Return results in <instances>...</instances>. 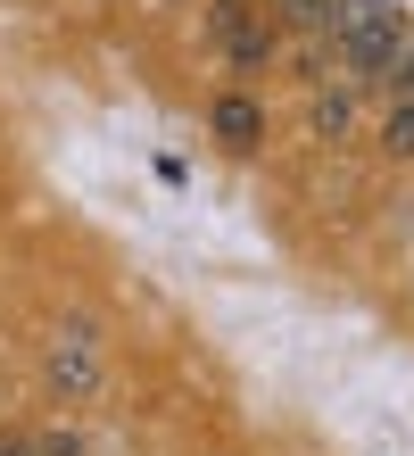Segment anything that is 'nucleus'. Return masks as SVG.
Wrapping results in <instances>:
<instances>
[{"label":"nucleus","instance_id":"nucleus-4","mask_svg":"<svg viewBox=\"0 0 414 456\" xmlns=\"http://www.w3.org/2000/svg\"><path fill=\"white\" fill-rule=\"evenodd\" d=\"M207 133H215L232 158H248V150L265 142V109H257V92H215V100H207Z\"/></svg>","mask_w":414,"mask_h":456},{"label":"nucleus","instance_id":"nucleus-2","mask_svg":"<svg viewBox=\"0 0 414 456\" xmlns=\"http://www.w3.org/2000/svg\"><path fill=\"white\" fill-rule=\"evenodd\" d=\"M42 382L59 398H75V407L100 390V324L92 315H67L59 324V340H50V357H42Z\"/></svg>","mask_w":414,"mask_h":456},{"label":"nucleus","instance_id":"nucleus-6","mask_svg":"<svg viewBox=\"0 0 414 456\" xmlns=\"http://www.w3.org/2000/svg\"><path fill=\"white\" fill-rule=\"evenodd\" d=\"M282 34H323L331 42V0H265Z\"/></svg>","mask_w":414,"mask_h":456},{"label":"nucleus","instance_id":"nucleus-3","mask_svg":"<svg viewBox=\"0 0 414 456\" xmlns=\"http://www.w3.org/2000/svg\"><path fill=\"white\" fill-rule=\"evenodd\" d=\"M365 92L373 84H356V75H323V84H307V125H315V142H348L356 117H365Z\"/></svg>","mask_w":414,"mask_h":456},{"label":"nucleus","instance_id":"nucleus-5","mask_svg":"<svg viewBox=\"0 0 414 456\" xmlns=\"http://www.w3.org/2000/svg\"><path fill=\"white\" fill-rule=\"evenodd\" d=\"M398 17V0H331V50H340L348 34H365V25Z\"/></svg>","mask_w":414,"mask_h":456},{"label":"nucleus","instance_id":"nucleus-9","mask_svg":"<svg viewBox=\"0 0 414 456\" xmlns=\"http://www.w3.org/2000/svg\"><path fill=\"white\" fill-rule=\"evenodd\" d=\"M390 92H414V42H406V59L390 67Z\"/></svg>","mask_w":414,"mask_h":456},{"label":"nucleus","instance_id":"nucleus-1","mask_svg":"<svg viewBox=\"0 0 414 456\" xmlns=\"http://www.w3.org/2000/svg\"><path fill=\"white\" fill-rule=\"evenodd\" d=\"M207 42L224 50L232 75H265L282 59V25H273L265 0H207Z\"/></svg>","mask_w":414,"mask_h":456},{"label":"nucleus","instance_id":"nucleus-8","mask_svg":"<svg viewBox=\"0 0 414 456\" xmlns=\"http://www.w3.org/2000/svg\"><path fill=\"white\" fill-rule=\"evenodd\" d=\"M34 456H92V440H83V423H42Z\"/></svg>","mask_w":414,"mask_h":456},{"label":"nucleus","instance_id":"nucleus-7","mask_svg":"<svg viewBox=\"0 0 414 456\" xmlns=\"http://www.w3.org/2000/svg\"><path fill=\"white\" fill-rule=\"evenodd\" d=\"M381 150L414 158V92H390V109H381Z\"/></svg>","mask_w":414,"mask_h":456}]
</instances>
